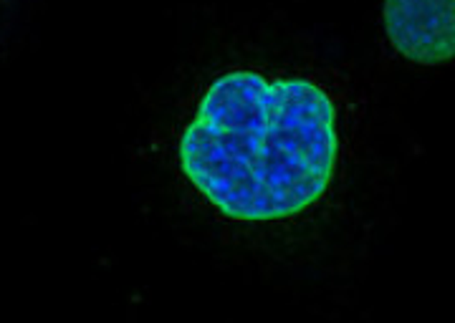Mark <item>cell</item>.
Returning a JSON list of instances; mask_svg holds the SVG:
<instances>
[{"label": "cell", "mask_w": 455, "mask_h": 323, "mask_svg": "<svg viewBox=\"0 0 455 323\" xmlns=\"http://www.w3.org/2000/svg\"><path fill=\"white\" fill-rule=\"evenodd\" d=\"M362 106L347 81L286 61H230L172 101L152 139L180 208L268 256L339 223L359 167Z\"/></svg>", "instance_id": "1"}, {"label": "cell", "mask_w": 455, "mask_h": 323, "mask_svg": "<svg viewBox=\"0 0 455 323\" xmlns=\"http://www.w3.org/2000/svg\"><path fill=\"white\" fill-rule=\"evenodd\" d=\"M382 28L410 64L455 61V0H382Z\"/></svg>", "instance_id": "2"}]
</instances>
